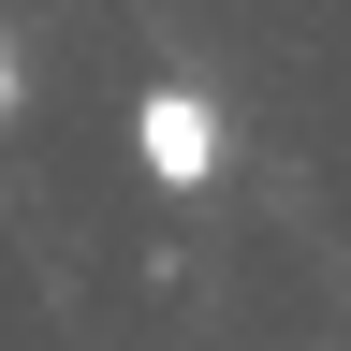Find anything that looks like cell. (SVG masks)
I'll return each mask as SVG.
<instances>
[{
  "instance_id": "cell-1",
  "label": "cell",
  "mask_w": 351,
  "mask_h": 351,
  "mask_svg": "<svg viewBox=\"0 0 351 351\" xmlns=\"http://www.w3.org/2000/svg\"><path fill=\"white\" fill-rule=\"evenodd\" d=\"M132 161H147V191H219V103L191 73H161L132 103Z\"/></svg>"
},
{
  "instance_id": "cell-2",
  "label": "cell",
  "mask_w": 351,
  "mask_h": 351,
  "mask_svg": "<svg viewBox=\"0 0 351 351\" xmlns=\"http://www.w3.org/2000/svg\"><path fill=\"white\" fill-rule=\"evenodd\" d=\"M0 117H15V59H0Z\"/></svg>"
}]
</instances>
